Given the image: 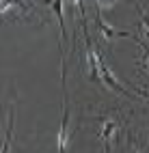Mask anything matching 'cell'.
<instances>
[{"mask_svg": "<svg viewBox=\"0 0 149 153\" xmlns=\"http://www.w3.org/2000/svg\"><path fill=\"white\" fill-rule=\"evenodd\" d=\"M86 58H89V71H91V80H93V82L102 80V76H99V60H102V54H99L89 41H86Z\"/></svg>", "mask_w": 149, "mask_h": 153, "instance_id": "cell-3", "label": "cell"}, {"mask_svg": "<svg viewBox=\"0 0 149 153\" xmlns=\"http://www.w3.org/2000/svg\"><path fill=\"white\" fill-rule=\"evenodd\" d=\"M11 7H19V0H0V13L2 15L11 11Z\"/></svg>", "mask_w": 149, "mask_h": 153, "instance_id": "cell-7", "label": "cell"}, {"mask_svg": "<svg viewBox=\"0 0 149 153\" xmlns=\"http://www.w3.org/2000/svg\"><path fill=\"white\" fill-rule=\"evenodd\" d=\"M95 2H97L99 9H112V7L119 2V0H95Z\"/></svg>", "mask_w": 149, "mask_h": 153, "instance_id": "cell-9", "label": "cell"}, {"mask_svg": "<svg viewBox=\"0 0 149 153\" xmlns=\"http://www.w3.org/2000/svg\"><path fill=\"white\" fill-rule=\"evenodd\" d=\"M99 76H102V82L108 86V88H112L115 93H123V95H130L132 97V93L130 91H125L121 84L117 82V78L112 76V71H110V67L106 65V60H104V56H102V60H99Z\"/></svg>", "mask_w": 149, "mask_h": 153, "instance_id": "cell-1", "label": "cell"}, {"mask_svg": "<svg viewBox=\"0 0 149 153\" xmlns=\"http://www.w3.org/2000/svg\"><path fill=\"white\" fill-rule=\"evenodd\" d=\"M138 15L143 17V26H145V28H143V35L149 37V13L145 11V9H138Z\"/></svg>", "mask_w": 149, "mask_h": 153, "instance_id": "cell-8", "label": "cell"}, {"mask_svg": "<svg viewBox=\"0 0 149 153\" xmlns=\"http://www.w3.org/2000/svg\"><path fill=\"white\" fill-rule=\"evenodd\" d=\"M117 134H119V123L112 121V119H108V121L102 123V129H99V140L106 145V149H110V145H112V140L117 138Z\"/></svg>", "mask_w": 149, "mask_h": 153, "instance_id": "cell-2", "label": "cell"}, {"mask_svg": "<svg viewBox=\"0 0 149 153\" xmlns=\"http://www.w3.org/2000/svg\"><path fill=\"white\" fill-rule=\"evenodd\" d=\"M67 2H69V4H78L80 0H67Z\"/></svg>", "mask_w": 149, "mask_h": 153, "instance_id": "cell-10", "label": "cell"}, {"mask_svg": "<svg viewBox=\"0 0 149 153\" xmlns=\"http://www.w3.org/2000/svg\"><path fill=\"white\" fill-rule=\"evenodd\" d=\"M145 65L149 67V52H147V56H145Z\"/></svg>", "mask_w": 149, "mask_h": 153, "instance_id": "cell-11", "label": "cell"}, {"mask_svg": "<svg viewBox=\"0 0 149 153\" xmlns=\"http://www.w3.org/2000/svg\"><path fill=\"white\" fill-rule=\"evenodd\" d=\"M69 147V131H67V110H63V121H61V127H58V134H56V149L58 153H65Z\"/></svg>", "mask_w": 149, "mask_h": 153, "instance_id": "cell-5", "label": "cell"}, {"mask_svg": "<svg viewBox=\"0 0 149 153\" xmlns=\"http://www.w3.org/2000/svg\"><path fill=\"white\" fill-rule=\"evenodd\" d=\"M97 28H99V33L104 35V39H108V41H112L117 37H132L127 30H119V28H112L110 24H106L99 15H97Z\"/></svg>", "mask_w": 149, "mask_h": 153, "instance_id": "cell-4", "label": "cell"}, {"mask_svg": "<svg viewBox=\"0 0 149 153\" xmlns=\"http://www.w3.org/2000/svg\"><path fill=\"white\" fill-rule=\"evenodd\" d=\"M43 2L48 7H52V11L56 13V19H58V24H61V39H65V15H63V0H43Z\"/></svg>", "mask_w": 149, "mask_h": 153, "instance_id": "cell-6", "label": "cell"}]
</instances>
